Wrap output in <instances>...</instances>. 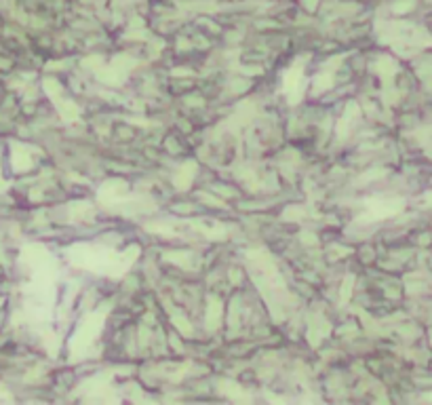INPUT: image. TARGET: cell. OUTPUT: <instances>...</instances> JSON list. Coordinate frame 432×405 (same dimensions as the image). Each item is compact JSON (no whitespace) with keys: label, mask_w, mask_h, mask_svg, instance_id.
Wrapping results in <instances>:
<instances>
[]
</instances>
